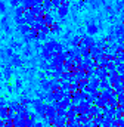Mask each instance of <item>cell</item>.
I'll list each match as a JSON object with an SVG mask.
<instances>
[{"label": "cell", "instance_id": "28", "mask_svg": "<svg viewBox=\"0 0 124 127\" xmlns=\"http://www.w3.org/2000/svg\"><path fill=\"white\" fill-rule=\"evenodd\" d=\"M97 32V28H96V25H89V34H96Z\"/></svg>", "mask_w": 124, "mask_h": 127}, {"label": "cell", "instance_id": "34", "mask_svg": "<svg viewBox=\"0 0 124 127\" xmlns=\"http://www.w3.org/2000/svg\"><path fill=\"white\" fill-rule=\"evenodd\" d=\"M21 31H22V32H27V31H28V27H22V28H21Z\"/></svg>", "mask_w": 124, "mask_h": 127}, {"label": "cell", "instance_id": "18", "mask_svg": "<svg viewBox=\"0 0 124 127\" xmlns=\"http://www.w3.org/2000/svg\"><path fill=\"white\" fill-rule=\"evenodd\" d=\"M7 114H9V108H7V106L0 108V118H1V120H6V118H7Z\"/></svg>", "mask_w": 124, "mask_h": 127}, {"label": "cell", "instance_id": "15", "mask_svg": "<svg viewBox=\"0 0 124 127\" xmlns=\"http://www.w3.org/2000/svg\"><path fill=\"white\" fill-rule=\"evenodd\" d=\"M108 103H109V106H114V108L120 105V103H118V99H117V96L115 95H112V96L108 97Z\"/></svg>", "mask_w": 124, "mask_h": 127}, {"label": "cell", "instance_id": "25", "mask_svg": "<svg viewBox=\"0 0 124 127\" xmlns=\"http://www.w3.org/2000/svg\"><path fill=\"white\" fill-rule=\"evenodd\" d=\"M71 43H72V46H75V47H77V46H80V44H81V38H80V37H74Z\"/></svg>", "mask_w": 124, "mask_h": 127}, {"label": "cell", "instance_id": "7", "mask_svg": "<svg viewBox=\"0 0 124 127\" xmlns=\"http://www.w3.org/2000/svg\"><path fill=\"white\" fill-rule=\"evenodd\" d=\"M46 115L50 117V118H55L56 117V108L52 105V103H47V109H46Z\"/></svg>", "mask_w": 124, "mask_h": 127}, {"label": "cell", "instance_id": "1", "mask_svg": "<svg viewBox=\"0 0 124 127\" xmlns=\"http://www.w3.org/2000/svg\"><path fill=\"white\" fill-rule=\"evenodd\" d=\"M108 74H109V71H108V68H103V66H97L96 69H94V75L100 80V78H108Z\"/></svg>", "mask_w": 124, "mask_h": 127}, {"label": "cell", "instance_id": "4", "mask_svg": "<svg viewBox=\"0 0 124 127\" xmlns=\"http://www.w3.org/2000/svg\"><path fill=\"white\" fill-rule=\"evenodd\" d=\"M94 105H97L99 108H102V111H103V109H108V106H109V103H108V99H105V97H100V96L96 99Z\"/></svg>", "mask_w": 124, "mask_h": 127}, {"label": "cell", "instance_id": "8", "mask_svg": "<svg viewBox=\"0 0 124 127\" xmlns=\"http://www.w3.org/2000/svg\"><path fill=\"white\" fill-rule=\"evenodd\" d=\"M12 75H13L12 66H4V68H3V77H4V80H10Z\"/></svg>", "mask_w": 124, "mask_h": 127}, {"label": "cell", "instance_id": "5", "mask_svg": "<svg viewBox=\"0 0 124 127\" xmlns=\"http://www.w3.org/2000/svg\"><path fill=\"white\" fill-rule=\"evenodd\" d=\"M40 89L41 90H44V92H50L52 90V84H50V80H47V78H44V80H40Z\"/></svg>", "mask_w": 124, "mask_h": 127}, {"label": "cell", "instance_id": "35", "mask_svg": "<svg viewBox=\"0 0 124 127\" xmlns=\"http://www.w3.org/2000/svg\"><path fill=\"white\" fill-rule=\"evenodd\" d=\"M1 80H4V77H3V72H0V81Z\"/></svg>", "mask_w": 124, "mask_h": 127}, {"label": "cell", "instance_id": "37", "mask_svg": "<svg viewBox=\"0 0 124 127\" xmlns=\"http://www.w3.org/2000/svg\"><path fill=\"white\" fill-rule=\"evenodd\" d=\"M1 90H3V86H1V83H0V93H1Z\"/></svg>", "mask_w": 124, "mask_h": 127}, {"label": "cell", "instance_id": "17", "mask_svg": "<svg viewBox=\"0 0 124 127\" xmlns=\"http://www.w3.org/2000/svg\"><path fill=\"white\" fill-rule=\"evenodd\" d=\"M69 105H71V97L65 96V97H62V99H61V106H62V108H65V109H66Z\"/></svg>", "mask_w": 124, "mask_h": 127}, {"label": "cell", "instance_id": "31", "mask_svg": "<svg viewBox=\"0 0 124 127\" xmlns=\"http://www.w3.org/2000/svg\"><path fill=\"white\" fill-rule=\"evenodd\" d=\"M38 38H40V40H44V38H46V35H44L43 32H40V34H38Z\"/></svg>", "mask_w": 124, "mask_h": 127}, {"label": "cell", "instance_id": "36", "mask_svg": "<svg viewBox=\"0 0 124 127\" xmlns=\"http://www.w3.org/2000/svg\"><path fill=\"white\" fill-rule=\"evenodd\" d=\"M120 77H121V81H124V74H120Z\"/></svg>", "mask_w": 124, "mask_h": 127}, {"label": "cell", "instance_id": "11", "mask_svg": "<svg viewBox=\"0 0 124 127\" xmlns=\"http://www.w3.org/2000/svg\"><path fill=\"white\" fill-rule=\"evenodd\" d=\"M18 100H19V103H21V105H24V106H30L31 102H32V99L28 97V96H21Z\"/></svg>", "mask_w": 124, "mask_h": 127}, {"label": "cell", "instance_id": "13", "mask_svg": "<svg viewBox=\"0 0 124 127\" xmlns=\"http://www.w3.org/2000/svg\"><path fill=\"white\" fill-rule=\"evenodd\" d=\"M81 44H83V46H86V47H90V46L94 44V40H93L92 37H84V38L81 40Z\"/></svg>", "mask_w": 124, "mask_h": 127}, {"label": "cell", "instance_id": "12", "mask_svg": "<svg viewBox=\"0 0 124 127\" xmlns=\"http://www.w3.org/2000/svg\"><path fill=\"white\" fill-rule=\"evenodd\" d=\"M99 81H100V80L94 75V77H92V78L89 80V86L93 87V89H99Z\"/></svg>", "mask_w": 124, "mask_h": 127}, {"label": "cell", "instance_id": "16", "mask_svg": "<svg viewBox=\"0 0 124 127\" xmlns=\"http://www.w3.org/2000/svg\"><path fill=\"white\" fill-rule=\"evenodd\" d=\"M61 89L63 92H71V81H62L61 80Z\"/></svg>", "mask_w": 124, "mask_h": 127}, {"label": "cell", "instance_id": "38", "mask_svg": "<svg viewBox=\"0 0 124 127\" xmlns=\"http://www.w3.org/2000/svg\"><path fill=\"white\" fill-rule=\"evenodd\" d=\"M123 117H124V115H123Z\"/></svg>", "mask_w": 124, "mask_h": 127}, {"label": "cell", "instance_id": "19", "mask_svg": "<svg viewBox=\"0 0 124 127\" xmlns=\"http://www.w3.org/2000/svg\"><path fill=\"white\" fill-rule=\"evenodd\" d=\"M38 68H40V69H43V71H47V69H49V64H47V61H46V59H43L41 62L38 64Z\"/></svg>", "mask_w": 124, "mask_h": 127}, {"label": "cell", "instance_id": "3", "mask_svg": "<svg viewBox=\"0 0 124 127\" xmlns=\"http://www.w3.org/2000/svg\"><path fill=\"white\" fill-rule=\"evenodd\" d=\"M66 123H68V118H66V117L56 115V117L53 118V124H55L56 127H65L66 126Z\"/></svg>", "mask_w": 124, "mask_h": 127}, {"label": "cell", "instance_id": "29", "mask_svg": "<svg viewBox=\"0 0 124 127\" xmlns=\"http://www.w3.org/2000/svg\"><path fill=\"white\" fill-rule=\"evenodd\" d=\"M16 115V111H12L9 109V114H7V120H13V117Z\"/></svg>", "mask_w": 124, "mask_h": 127}, {"label": "cell", "instance_id": "20", "mask_svg": "<svg viewBox=\"0 0 124 127\" xmlns=\"http://www.w3.org/2000/svg\"><path fill=\"white\" fill-rule=\"evenodd\" d=\"M22 87H24V81H22L21 78H16V80H15V89H16V90H21Z\"/></svg>", "mask_w": 124, "mask_h": 127}, {"label": "cell", "instance_id": "27", "mask_svg": "<svg viewBox=\"0 0 124 127\" xmlns=\"http://www.w3.org/2000/svg\"><path fill=\"white\" fill-rule=\"evenodd\" d=\"M4 106H7V100H6V97L0 96V108H4Z\"/></svg>", "mask_w": 124, "mask_h": 127}, {"label": "cell", "instance_id": "9", "mask_svg": "<svg viewBox=\"0 0 124 127\" xmlns=\"http://www.w3.org/2000/svg\"><path fill=\"white\" fill-rule=\"evenodd\" d=\"M75 117H77V111H75V106H72V108H68V109H66V118H68V121L74 120Z\"/></svg>", "mask_w": 124, "mask_h": 127}, {"label": "cell", "instance_id": "6", "mask_svg": "<svg viewBox=\"0 0 124 127\" xmlns=\"http://www.w3.org/2000/svg\"><path fill=\"white\" fill-rule=\"evenodd\" d=\"M19 106H21L19 100H16V99H13V100H7V108H9V109H12V111H18Z\"/></svg>", "mask_w": 124, "mask_h": 127}, {"label": "cell", "instance_id": "30", "mask_svg": "<svg viewBox=\"0 0 124 127\" xmlns=\"http://www.w3.org/2000/svg\"><path fill=\"white\" fill-rule=\"evenodd\" d=\"M6 89H7V92H9V93H13V92H15V86H12V84H7V86H6Z\"/></svg>", "mask_w": 124, "mask_h": 127}, {"label": "cell", "instance_id": "26", "mask_svg": "<svg viewBox=\"0 0 124 127\" xmlns=\"http://www.w3.org/2000/svg\"><path fill=\"white\" fill-rule=\"evenodd\" d=\"M108 71H109V72L117 71V65L114 64V61H111V62H109V65H108Z\"/></svg>", "mask_w": 124, "mask_h": 127}, {"label": "cell", "instance_id": "24", "mask_svg": "<svg viewBox=\"0 0 124 127\" xmlns=\"http://www.w3.org/2000/svg\"><path fill=\"white\" fill-rule=\"evenodd\" d=\"M56 115H62V117H66V109H65V108H62V106H59V108L56 109Z\"/></svg>", "mask_w": 124, "mask_h": 127}, {"label": "cell", "instance_id": "23", "mask_svg": "<svg viewBox=\"0 0 124 127\" xmlns=\"http://www.w3.org/2000/svg\"><path fill=\"white\" fill-rule=\"evenodd\" d=\"M78 90H80V84H78V81L71 83V92H78Z\"/></svg>", "mask_w": 124, "mask_h": 127}, {"label": "cell", "instance_id": "21", "mask_svg": "<svg viewBox=\"0 0 124 127\" xmlns=\"http://www.w3.org/2000/svg\"><path fill=\"white\" fill-rule=\"evenodd\" d=\"M109 62H111V61H109V59H108L106 56H103V58H102V61L99 62V66H103V68H108V65H109Z\"/></svg>", "mask_w": 124, "mask_h": 127}, {"label": "cell", "instance_id": "10", "mask_svg": "<svg viewBox=\"0 0 124 127\" xmlns=\"http://www.w3.org/2000/svg\"><path fill=\"white\" fill-rule=\"evenodd\" d=\"M109 87H111V81H109L108 78H100V81H99V89L103 90V89H109Z\"/></svg>", "mask_w": 124, "mask_h": 127}, {"label": "cell", "instance_id": "33", "mask_svg": "<svg viewBox=\"0 0 124 127\" xmlns=\"http://www.w3.org/2000/svg\"><path fill=\"white\" fill-rule=\"evenodd\" d=\"M59 12H61V15H65V13H66V9H65V7H62Z\"/></svg>", "mask_w": 124, "mask_h": 127}, {"label": "cell", "instance_id": "22", "mask_svg": "<svg viewBox=\"0 0 124 127\" xmlns=\"http://www.w3.org/2000/svg\"><path fill=\"white\" fill-rule=\"evenodd\" d=\"M62 72H63V71H61V69H55V71H53V75H52V78H56V80H61V77H62Z\"/></svg>", "mask_w": 124, "mask_h": 127}, {"label": "cell", "instance_id": "2", "mask_svg": "<svg viewBox=\"0 0 124 127\" xmlns=\"http://www.w3.org/2000/svg\"><path fill=\"white\" fill-rule=\"evenodd\" d=\"M86 112H87V114L90 115V118H92V117H96V115L102 114V108H99L97 105H94V103H92V105H90V108H89V109H87Z\"/></svg>", "mask_w": 124, "mask_h": 127}, {"label": "cell", "instance_id": "14", "mask_svg": "<svg viewBox=\"0 0 124 127\" xmlns=\"http://www.w3.org/2000/svg\"><path fill=\"white\" fill-rule=\"evenodd\" d=\"M12 66H21L22 65V59L18 56V55H13L12 56V64H10Z\"/></svg>", "mask_w": 124, "mask_h": 127}, {"label": "cell", "instance_id": "32", "mask_svg": "<svg viewBox=\"0 0 124 127\" xmlns=\"http://www.w3.org/2000/svg\"><path fill=\"white\" fill-rule=\"evenodd\" d=\"M24 53H25V56H30V55H31V50H30V49H25V52H24Z\"/></svg>", "mask_w": 124, "mask_h": 127}]
</instances>
